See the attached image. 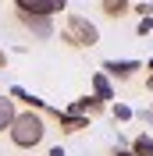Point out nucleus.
<instances>
[{"label":"nucleus","instance_id":"obj_1","mask_svg":"<svg viewBox=\"0 0 153 156\" xmlns=\"http://www.w3.org/2000/svg\"><path fill=\"white\" fill-rule=\"evenodd\" d=\"M43 135H47V124H43V117L32 114V110H25V114H18V121L11 124V142L18 149H32L43 142Z\"/></svg>","mask_w":153,"mask_h":156},{"label":"nucleus","instance_id":"obj_2","mask_svg":"<svg viewBox=\"0 0 153 156\" xmlns=\"http://www.w3.org/2000/svg\"><path fill=\"white\" fill-rule=\"evenodd\" d=\"M64 39L71 43V46H96V43H100V32H96V25L89 18H82V14H68Z\"/></svg>","mask_w":153,"mask_h":156},{"label":"nucleus","instance_id":"obj_3","mask_svg":"<svg viewBox=\"0 0 153 156\" xmlns=\"http://www.w3.org/2000/svg\"><path fill=\"white\" fill-rule=\"evenodd\" d=\"M14 11L50 18V14H61V11H64V0H18V4H14Z\"/></svg>","mask_w":153,"mask_h":156},{"label":"nucleus","instance_id":"obj_4","mask_svg":"<svg viewBox=\"0 0 153 156\" xmlns=\"http://www.w3.org/2000/svg\"><path fill=\"white\" fill-rule=\"evenodd\" d=\"M103 71H107L110 78H118V82H128V78L139 71V60H107Z\"/></svg>","mask_w":153,"mask_h":156},{"label":"nucleus","instance_id":"obj_5","mask_svg":"<svg viewBox=\"0 0 153 156\" xmlns=\"http://www.w3.org/2000/svg\"><path fill=\"white\" fill-rule=\"evenodd\" d=\"M18 21L25 25V29H32L39 39H47L50 32H54V29H50V18H39V14H25V11H18Z\"/></svg>","mask_w":153,"mask_h":156},{"label":"nucleus","instance_id":"obj_6","mask_svg":"<svg viewBox=\"0 0 153 156\" xmlns=\"http://www.w3.org/2000/svg\"><path fill=\"white\" fill-rule=\"evenodd\" d=\"M100 107H103V103H100V99H96V96H86V99H75L68 114H75V117H86V114H96V110H100Z\"/></svg>","mask_w":153,"mask_h":156},{"label":"nucleus","instance_id":"obj_7","mask_svg":"<svg viewBox=\"0 0 153 156\" xmlns=\"http://www.w3.org/2000/svg\"><path fill=\"white\" fill-rule=\"evenodd\" d=\"M18 121V114H14V99H7V96H0V131L7 128L11 131V124Z\"/></svg>","mask_w":153,"mask_h":156},{"label":"nucleus","instance_id":"obj_8","mask_svg":"<svg viewBox=\"0 0 153 156\" xmlns=\"http://www.w3.org/2000/svg\"><path fill=\"white\" fill-rule=\"evenodd\" d=\"M54 114H57V121H61V128H64V131H82V128H89V121L86 117H75V114H61V110H54Z\"/></svg>","mask_w":153,"mask_h":156},{"label":"nucleus","instance_id":"obj_9","mask_svg":"<svg viewBox=\"0 0 153 156\" xmlns=\"http://www.w3.org/2000/svg\"><path fill=\"white\" fill-rule=\"evenodd\" d=\"M93 89H96V99H100V103H103V99H114V89H110L107 75H96L93 78Z\"/></svg>","mask_w":153,"mask_h":156},{"label":"nucleus","instance_id":"obj_10","mask_svg":"<svg viewBox=\"0 0 153 156\" xmlns=\"http://www.w3.org/2000/svg\"><path fill=\"white\" fill-rule=\"evenodd\" d=\"M132 153H135V156H153V138H150V135H139V138L132 142Z\"/></svg>","mask_w":153,"mask_h":156},{"label":"nucleus","instance_id":"obj_11","mask_svg":"<svg viewBox=\"0 0 153 156\" xmlns=\"http://www.w3.org/2000/svg\"><path fill=\"white\" fill-rule=\"evenodd\" d=\"M100 7H103L107 14H110V18H121L125 11H128V4H125V0H103V4H100Z\"/></svg>","mask_w":153,"mask_h":156},{"label":"nucleus","instance_id":"obj_12","mask_svg":"<svg viewBox=\"0 0 153 156\" xmlns=\"http://www.w3.org/2000/svg\"><path fill=\"white\" fill-rule=\"evenodd\" d=\"M128 117H132L128 107H114V121H128Z\"/></svg>","mask_w":153,"mask_h":156},{"label":"nucleus","instance_id":"obj_13","mask_svg":"<svg viewBox=\"0 0 153 156\" xmlns=\"http://www.w3.org/2000/svg\"><path fill=\"white\" fill-rule=\"evenodd\" d=\"M146 32H153V18H143V21H139V36H146Z\"/></svg>","mask_w":153,"mask_h":156},{"label":"nucleus","instance_id":"obj_14","mask_svg":"<svg viewBox=\"0 0 153 156\" xmlns=\"http://www.w3.org/2000/svg\"><path fill=\"white\" fill-rule=\"evenodd\" d=\"M139 14H153V4H139Z\"/></svg>","mask_w":153,"mask_h":156},{"label":"nucleus","instance_id":"obj_15","mask_svg":"<svg viewBox=\"0 0 153 156\" xmlns=\"http://www.w3.org/2000/svg\"><path fill=\"white\" fill-rule=\"evenodd\" d=\"M114 156H135L132 149H114Z\"/></svg>","mask_w":153,"mask_h":156},{"label":"nucleus","instance_id":"obj_16","mask_svg":"<svg viewBox=\"0 0 153 156\" xmlns=\"http://www.w3.org/2000/svg\"><path fill=\"white\" fill-rule=\"evenodd\" d=\"M7 68V53H4V50H0V71Z\"/></svg>","mask_w":153,"mask_h":156},{"label":"nucleus","instance_id":"obj_17","mask_svg":"<svg viewBox=\"0 0 153 156\" xmlns=\"http://www.w3.org/2000/svg\"><path fill=\"white\" fill-rule=\"evenodd\" d=\"M50 156H64V149H61V146H54V149H50Z\"/></svg>","mask_w":153,"mask_h":156},{"label":"nucleus","instance_id":"obj_18","mask_svg":"<svg viewBox=\"0 0 153 156\" xmlns=\"http://www.w3.org/2000/svg\"><path fill=\"white\" fill-rule=\"evenodd\" d=\"M150 71H153V60H150Z\"/></svg>","mask_w":153,"mask_h":156},{"label":"nucleus","instance_id":"obj_19","mask_svg":"<svg viewBox=\"0 0 153 156\" xmlns=\"http://www.w3.org/2000/svg\"><path fill=\"white\" fill-rule=\"evenodd\" d=\"M150 117H153V107H150Z\"/></svg>","mask_w":153,"mask_h":156}]
</instances>
